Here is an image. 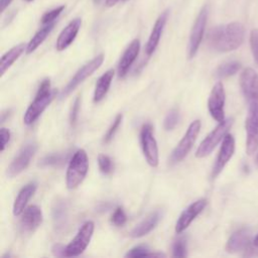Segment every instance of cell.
Returning <instances> with one entry per match:
<instances>
[{
	"instance_id": "1",
	"label": "cell",
	"mask_w": 258,
	"mask_h": 258,
	"mask_svg": "<svg viewBox=\"0 0 258 258\" xmlns=\"http://www.w3.org/2000/svg\"><path fill=\"white\" fill-rule=\"evenodd\" d=\"M244 26L240 22H231L211 29L208 35L209 45L220 52L237 49L244 40Z\"/></svg>"
},
{
	"instance_id": "2",
	"label": "cell",
	"mask_w": 258,
	"mask_h": 258,
	"mask_svg": "<svg viewBox=\"0 0 258 258\" xmlns=\"http://www.w3.org/2000/svg\"><path fill=\"white\" fill-rule=\"evenodd\" d=\"M53 97L54 92H52L50 89V80L44 79L37 90L33 102L29 105L23 116L24 123L26 125L32 124L49 105Z\"/></svg>"
},
{
	"instance_id": "3",
	"label": "cell",
	"mask_w": 258,
	"mask_h": 258,
	"mask_svg": "<svg viewBox=\"0 0 258 258\" xmlns=\"http://www.w3.org/2000/svg\"><path fill=\"white\" fill-rule=\"evenodd\" d=\"M89 169V161L87 153L84 149H79L73 155L70 160L67 175L66 183L69 189H74L82 183L85 179Z\"/></svg>"
},
{
	"instance_id": "4",
	"label": "cell",
	"mask_w": 258,
	"mask_h": 258,
	"mask_svg": "<svg viewBox=\"0 0 258 258\" xmlns=\"http://www.w3.org/2000/svg\"><path fill=\"white\" fill-rule=\"evenodd\" d=\"M233 118L225 119L224 121L220 122L219 125L202 141L200 146L196 151V156L198 158H203L208 156L215 147L220 143L222 139L228 134V131L233 125Z\"/></svg>"
},
{
	"instance_id": "5",
	"label": "cell",
	"mask_w": 258,
	"mask_h": 258,
	"mask_svg": "<svg viewBox=\"0 0 258 258\" xmlns=\"http://www.w3.org/2000/svg\"><path fill=\"white\" fill-rule=\"evenodd\" d=\"M201 130V121L200 120H195L194 122L190 123L188 126L184 136L181 138L179 143L176 145V147L173 149L170 155V163H176L182 160L189 150L191 149L192 145L196 142V139L200 133Z\"/></svg>"
},
{
	"instance_id": "6",
	"label": "cell",
	"mask_w": 258,
	"mask_h": 258,
	"mask_svg": "<svg viewBox=\"0 0 258 258\" xmlns=\"http://www.w3.org/2000/svg\"><path fill=\"white\" fill-rule=\"evenodd\" d=\"M94 229L95 225L92 221L86 222L79 230L77 236L70 242L68 246H66V256L72 257L82 254L92 239Z\"/></svg>"
},
{
	"instance_id": "7",
	"label": "cell",
	"mask_w": 258,
	"mask_h": 258,
	"mask_svg": "<svg viewBox=\"0 0 258 258\" xmlns=\"http://www.w3.org/2000/svg\"><path fill=\"white\" fill-rule=\"evenodd\" d=\"M104 55L101 53L97 56H95L93 59H91L89 62L84 64L71 79V81L68 83V85L64 87L60 94V98L67 97L70 93H72L81 83H83L88 77H90L96 70H98L101 64L103 63Z\"/></svg>"
},
{
	"instance_id": "8",
	"label": "cell",
	"mask_w": 258,
	"mask_h": 258,
	"mask_svg": "<svg viewBox=\"0 0 258 258\" xmlns=\"http://www.w3.org/2000/svg\"><path fill=\"white\" fill-rule=\"evenodd\" d=\"M208 20V6L205 5L198 14L191 27L188 40V57L192 58L201 45Z\"/></svg>"
},
{
	"instance_id": "9",
	"label": "cell",
	"mask_w": 258,
	"mask_h": 258,
	"mask_svg": "<svg viewBox=\"0 0 258 258\" xmlns=\"http://www.w3.org/2000/svg\"><path fill=\"white\" fill-rule=\"evenodd\" d=\"M247 141L246 150L248 154L254 153L258 148V104H249L248 115L245 122Z\"/></svg>"
},
{
	"instance_id": "10",
	"label": "cell",
	"mask_w": 258,
	"mask_h": 258,
	"mask_svg": "<svg viewBox=\"0 0 258 258\" xmlns=\"http://www.w3.org/2000/svg\"><path fill=\"white\" fill-rule=\"evenodd\" d=\"M140 141L146 161L150 166L156 167L158 165L159 160L158 147L152 132V126L150 124H145L142 126L140 132Z\"/></svg>"
},
{
	"instance_id": "11",
	"label": "cell",
	"mask_w": 258,
	"mask_h": 258,
	"mask_svg": "<svg viewBox=\"0 0 258 258\" xmlns=\"http://www.w3.org/2000/svg\"><path fill=\"white\" fill-rule=\"evenodd\" d=\"M225 90L221 82H218L212 89L209 100H208V109L211 116L218 121L219 123L225 120Z\"/></svg>"
},
{
	"instance_id": "12",
	"label": "cell",
	"mask_w": 258,
	"mask_h": 258,
	"mask_svg": "<svg viewBox=\"0 0 258 258\" xmlns=\"http://www.w3.org/2000/svg\"><path fill=\"white\" fill-rule=\"evenodd\" d=\"M36 150H37V145L33 142L27 143L25 146H23L18 152V154L14 157L10 165L8 166L7 175L9 177H13L15 175H18L20 172H22L28 166Z\"/></svg>"
},
{
	"instance_id": "13",
	"label": "cell",
	"mask_w": 258,
	"mask_h": 258,
	"mask_svg": "<svg viewBox=\"0 0 258 258\" xmlns=\"http://www.w3.org/2000/svg\"><path fill=\"white\" fill-rule=\"evenodd\" d=\"M240 87L249 104H258V75L253 69L246 68L241 73Z\"/></svg>"
},
{
	"instance_id": "14",
	"label": "cell",
	"mask_w": 258,
	"mask_h": 258,
	"mask_svg": "<svg viewBox=\"0 0 258 258\" xmlns=\"http://www.w3.org/2000/svg\"><path fill=\"white\" fill-rule=\"evenodd\" d=\"M234 151H235V139L231 134H227L223 139L219 154L217 156L216 162L213 167V172H212L213 178L217 177L221 173L225 165L233 156Z\"/></svg>"
},
{
	"instance_id": "15",
	"label": "cell",
	"mask_w": 258,
	"mask_h": 258,
	"mask_svg": "<svg viewBox=\"0 0 258 258\" xmlns=\"http://www.w3.org/2000/svg\"><path fill=\"white\" fill-rule=\"evenodd\" d=\"M207 206V200L206 199H200L196 202H194L191 205H189L179 216V218L176 221L175 224V232L181 233L183 232L190 223L199 216L200 213L205 209Z\"/></svg>"
},
{
	"instance_id": "16",
	"label": "cell",
	"mask_w": 258,
	"mask_h": 258,
	"mask_svg": "<svg viewBox=\"0 0 258 258\" xmlns=\"http://www.w3.org/2000/svg\"><path fill=\"white\" fill-rule=\"evenodd\" d=\"M42 223V212L37 206H29L22 212L20 227L23 232L31 233Z\"/></svg>"
},
{
	"instance_id": "17",
	"label": "cell",
	"mask_w": 258,
	"mask_h": 258,
	"mask_svg": "<svg viewBox=\"0 0 258 258\" xmlns=\"http://www.w3.org/2000/svg\"><path fill=\"white\" fill-rule=\"evenodd\" d=\"M167 18H168V10H165L156 19V21L153 25V28L151 30V33L149 35V38L147 40V43L145 45V53L148 56H150L155 51V49L159 43L160 37L162 35L163 29L165 27Z\"/></svg>"
},
{
	"instance_id": "18",
	"label": "cell",
	"mask_w": 258,
	"mask_h": 258,
	"mask_svg": "<svg viewBox=\"0 0 258 258\" xmlns=\"http://www.w3.org/2000/svg\"><path fill=\"white\" fill-rule=\"evenodd\" d=\"M251 232L248 228H242L231 235L227 244L226 251L229 253H237L245 251L251 243Z\"/></svg>"
},
{
	"instance_id": "19",
	"label": "cell",
	"mask_w": 258,
	"mask_h": 258,
	"mask_svg": "<svg viewBox=\"0 0 258 258\" xmlns=\"http://www.w3.org/2000/svg\"><path fill=\"white\" fill-rule=\"evenodd\" d=\"M81 24H82L81 18H75L61 30L55 44V47L58 51L66 49L75 40L81 28Z\"/></svg>"
},
{
	"instance_id": "20",
	"label": "cell",
	"mask_w": 258,
	"mask_h": 258,
	"mask_svg": "<svg viewBox=\"0 0 258 258\" xmlns=\"http://www.w3.org/2000/svg\"><path fill=\"white\" fill-rule=\"evenodd\" d=\"M140 50V41L139 39H134L131 41L129 46L124 51L118 63V76L123 78L129 71L130 67L136 59Z\"/></svg>"
},
{
	"instance_id": "21",
	"label": "cell",
	"mask_w": 258,
	"mask_h": 258,
	"mask_svg": "<svg viewBox=\"0 0 258 258\" xmlns=\"http://www.w3.org/2000/svg\"><path fill=\"white\" fill-rule=\"evenodd\" d=\"M159 219H160V213L158 211L151 213L142 222H140L131 230L130 236L132 238H140L147 235L156 227L157 223L159 222Z\"/></svg>"
},
{
	"instance_id": "22",
	"label": "cell",
	"mask_w": 258,
	"mask_h": 258,
	"mask_svg": "<svg viewBox=\"0 0 258 258\" xmlns=\"http://www.w3.org/2000/svg\"><path fill=\"white\" fill-rule=\"evenodd\" d=\"M36 190V183L35 182H29L26 185H24L20 191L18 192L14 204H13V215L19 216L22 214V212L25 210V207L29 201V199L33 196V194Z\"/></svg>"
},
{
	"instance_id": "23",
	"label": "cell",
	"mask_w": 258,
	"mask_h": 258,
	"mask_svg": "<svg viewBox=\"0 0 258 258\" xmlns=\"http://www.w3.org/2000/svg\"><path fill=\"white\" fill-rule=\"evenodd\" d=\"M113 77H114V71L108 70L106 73H104L99 78V80L97 81L96 87H95V91H94L93 100L95 103L100 102L105 97V95L107 94V92L111 86Z\"/></svg>"
},
{
	"instance_id": "24",
	"label": "cell",
	"mask_w": 258,
	"mask_h": 258,
	"mask_svg": "<svg viewBox=\"0 0 258 258\" xmlns=\"http://www.w3.org/2000/svg\"><path fill=\"white\" fill-rule=\"evenodd\" d=\"M25 45L24 43H20L18 45H15L10 50H8L6 53H4L1 57L0 61V75L1 77L5 74V72L13 64V62L20 56V54L24 51Z\"/></svg>"
},
{
	"instance_id": "25",
	"label": "cell",
	"mask_w": 258,
	"mask_h": 258,
	"mask_svg": "<svg viewBox=\"0 0 258 258\" xmlns=\"http://www.w3.org/2000/svg\"><path fill=\"white\" fill-rule=\"evenodd\" d=\"M54 27V22L48 23L46 24L44 27H42L41 29H39L34 36L30 39V41L28 42L27 46H26V53H31L32 51H34L43 41L44 39L47 37V35L49 34V32L52 30V28Z\"/></svg>"
},
{
	"instance_id": "26",
	"label": "cell",
	"mask_w": 258,
	"mask_h": 258,
	"mask_svg": "<svg viewBox=\"0 0 258 258\" xmlns=\"http://www.w3.org/2000/svg\"><path fill=\"white\" fill-rule=\"evenodd\" d=\"M240 69H241V63L239 61H236V60L227 61L218 67V69L216 70V76L220 79L227 78L235 75Z\"/></svg>"
},
{
	"instance_id": "27",
	"label": "cell",
	"mask_w": 258,
	"mask_h": 258,
	"mask_svg": "<svg viewBox=\"0 0 258 258\" xmlns=\"http://www.w3.org/2000/svg\"><path fill=\"white\" fill-rule=\"evenodd\" d=\"M178 119H179L178 111L176 109H171L164 118V122H163L164 129L165 130H172L175 127V125L177 124Z\"/></svg>"
},
{
	"instance_id": "28",
	"label": "cell",
	"mask_w": 258,
	"mask_h": 258,
	"mask_svg": "<svg viewBox=\"0 0 258 258\" xmlns=\"http://www.w3.org/2000/svg\"><path fill=\"white\" fill-rule=\"evenodd\" d=\"M63 9H64V5H61V6H58L50 11L45 12L41 17V23L46 25L48 23L54 22V20L59 16V14L62 12Z\"/></svg>"
},
{
	"instance_id": "29",
	"label": "cell",
	"mask_w": 258,
	"mask_h": 258,
	"mask_svg": "<svg viewBox=\"0 0 258 258\" xmlns=\"http://www.w3.org/2000/svg\"><path fill=\"white\" fill-rule=\"evenodd\" d=\"M98 164H99V168H100L101 172H103L105 174H108L113 170L112 160L109 156H107L105 154H99Z\"/></svg>"
},
{
	"instance_id": "30",
	"label": "cell",
	"mask_w": 258,
	"mask_h": 258,
	"mask_svg": "<svg viewBox=\"0 0 258 258\" xmlns=\"http://www.w3.org/2000/svg\"><path fill=\"white\" fill-rule=\"evenodd\" d=\"M63 158H66L62 154H50L44 156L41 160L39 165L41 166H51V165H57L63 161Z\"/></svg>"
},
{
	"instance_id": "31",
	"label": "cell",
	"mask_w": 258,
	"mask_h": 258,
	"mask_svg": "<svg viewBox=\"0 0 258 258\" xmlns=\"http://www.w3.org/2000/svg\"><path fill=\"white\" fill-rule=\"evenodd\" d=\"M126 221H127V216H126L124 210L121 207H118L114 211V213H113V215L111 217V222L115 226L121 227V226H123L126 223Z\"/></svg>"
},
{
	"instance_id": "32",
	"label": "cell",
	"mask_w": 258,
	"mask_h": 258,
	"mask_svg": "<svg viewBox=\"0 0 258 258\" xmlns=\"http://www.w3.org/2000/svg\"><path fill=\"white\" fill-rule=\"evenodd\" d=\"M122 118H123L122 114H118V115L116 116L115 120L113 121L112 125L110 126V128L108 129L107 133H106L105 136H104V142L108 143V142L113 138V136L115 135L117 129L119 128V126H120V124H121V122H122Z\"/></svg>"
},
{
	"instance_id": "33",
	"label": "cell",
	"mask_w": 258,
	"mask_h": 258,
	"mask_svg": "<svg viewBox=\"0 0 258 258\" xmlns=\"http://www.w3.org/2000/svg\"><path fill=\"white\" fill-rule=\"evenodd\" d=\"M172 255L174 257L186 256V243L183 239L176 240L172 245Z\"/></svg>"
},
{
	"instance_id": "34",
	"label": "cell",
	"mask_w": 258,
	"mask_h": 258,
	"mask_svg": "<svg viewBox=\"0 0 258 258\" xmlns=\"http://www.w3.org/2000/svg\"><path fill=\"white\" fill-rule=\"evenodd\" d=\"M150 254L151 253L149 252V249L146 246L139 245L130 249L125 254V256L126 257H143V256H150Z\"/></svg>"
},
{
	"instance_id": "35",
	"label": "cell",
	"mask_w": 258,
	"mask_h": 258,
	"mask_svg": "<svg viewBox=\"0 0 258 258\" xmlns=\"http://www.w3.org/2000/svg\"><path fill=\"white\" fill-rule=\"evenodd\" d=\"M250 46L255 61L258 64V29H252L250 32Z\"/></svg>"
},
{
	"instance_id": "36",
	"label": "cell",
	"mask_w": 258,
	"mask_h": 258,
	"mask_svg": "<svg viewBox=\"0 0 258 258\" xmlns=\"http://www.w3.org/2000/svg\"><path fill=\"white\" fill-rule=\"evenodd\" d=\"M53 219L55 223L57 224H62L64 219H66V208L63 204H58L56 205V208L53 210Z\"/></svg>"
},
{
	"instance_id": "37",
	"label": "cell",
	"mask_w": 258,
	"mask_h": 258,
	"mask_svg": "<svg viewBox=\"0 0 258 258\" xmlns=\"http://www.w3.org/2000/svg\"><path fill=\"white\" fill-rule=\"evenodd\" d=\"M245 256H258V234L249 244L244 253Z\"/></svg>"
},
{
	"instance_id": "38",
	"label": "cell",
	"mask_w": 258,
	"mask_h": 258,
	"mask_svg": "<svg viewBox=\"0 0 258 258\" xmlns=\"http://www.w3.org/2000/svg\"><path fill=\"white\" fill-rule=\"evenodd\" d=\"M79 110H80V98H77L74 102V105L72 107V111L70 114V121L71 124H75L78 118V114H79Z\"/></svg>"
},
{
	"instance_id": "39",
	"label": "cell",
	"mask_w": 258,
	"mask_h": 258,
	"mask_svg": "<svg viewBox=\"0 0 258 258\" xmlns=\"http://www.w3.org/2000/svg\"><path fill=\"white\" fill-rule=\"evenodd\" d=\"M0 138H1V151L5 149L6 144L10 139V131L6 128H1L0 130Z\"/></svg>"
},
{
	"instance_id": "40",
	"label": "cell",
	"mask_w": 258,
	"mask_h": 258,
	"mask_svg": "<svg viewBox=\"0 0 258 258\" xmlns=\"http://www.w3.org/2000/svg\"><path fill=\"white\" fill-rule=\"evenodd\" d=\"M52 253L55 256H66V247L61 244H55L52 247Z\"/></svg>"
},
{
	"instance_id": "41",
	"label": "cell",
	"mask_w": 258,
	"mask_h": 258,
	"mask_svg": "<svg viewBox=\"0 0 258 258\" xmlns=\"http://www.w3.org/2000/svg\"><path fill=\"white\" fill-rule=\"evenodd\" d=\"M11 2L12 0H0V10L3 12Z\"/></svg>"
},
{
	"instance_id": "42",
	"label": "cell",
	"mask_w": 258,
	"mask_h": 258,
	"mask_svg": "<svg viewBox=\"0 0 258 258\" xmlns=\"http://www.w3.org/2000/svg\"><path fill=\"white\" fill-rule=\"evenodd\" d=\"M119 0H106V5L108 7H111V6H114Z\"/></svg>"
},
{
	"instance_id": "43",
	"label": "cell",
	"mask_w": 258,
	"mask_h": 258,
	"mask_svg": "<svg viewBox=\"0 0 258 258\" xmlns=\"http://www.w3.org/2000/svg\"><path fill=\"white\" fill-rule=\"evenodd\" d=\"M256 162H257V164H258V153H257V155H256Z\"/></svg>"
},
{
	"instance_id": "44",
	"label": "cell",
	"mask_w": 258,
	"mask_h": 258,
	"mask_svg": "<svg viewBox=\"0 0 258 258\" xmlns=\"http://www.w3.org/2000/svg\"><path fill=\"white\" fill-rule=\"evenodd\" d=\"M94 1H95L96 3H99V2H100V0H94Z\"/></svg>"
},
{
	"instance_id": "45",
	"label": "cell",
	"mask_w": 258,
	"mask_h": 258,
	"mask_svg": "<svg viewBox=\"0 0 258 258\" xmlns=\"http://www.w3.org/2000/svg\"><path fill=\"white\" fill-rule=\"evenodd\" d=\"M24 1H27V2H31V1H33V0H24Z\"/></svg>"
}]
</instances>
